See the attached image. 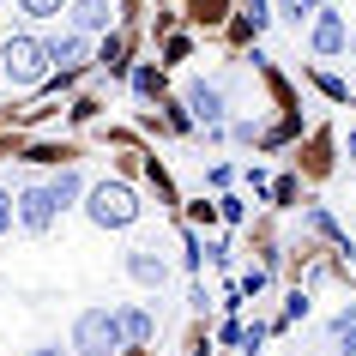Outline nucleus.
Segmentation results:
<instances>
[{
	"instance_id": "nucleus-16",
	"label": "nucleus",
	"mask_w": 356,
	"mask_h": 356,
	"mask_svg": "<svg viewBox=\"0 0 356 356\" xmlns=\"http://www.w3.org/2000/svg\"><path fill=\"white\" fill-rule=\"evenodd\" d=\"M133 91H139V97H157V91H163V73H157V67H133Z\"/></svg>"
},
{
	"instance_id": "nucleus-13",
	"label": "nucleus",
	"mask_w": 356,
	"mask_h": 356,
	"mask_svg": "<svg viewBox=\"0 0 356 356\" xmlns=\"http://www.w3.org/2000/svg\"><path fill=\"white\" fill-rule=\"evenodd\" d=\"M97 67H109V73H127V37H109V42H103Z\"/></svg>"
},
{
	"instance_id": "nucleus-9",
	"label": "nucleus",
	"mask_w": 356,
	"mask_h": 356,
	"mask_svg": "<svg viewBox=\"0 0 356 356\" xmlns=\"http://www.w3.org/2000/svg\"><path fill=\"white\" fill-rule=\"evenodd\" d=\"M127 278H139V284H163L169 278V266L151 254V248H133L127 254Z\"/></svg>"
},
{
	"instance_id": "nucleus-19",
	"label": "nucleus",
	"mask_w": 356,
	"mask_h": 356,
	"mask_svg": "<svg viewBox=\"0 0 356 356\" xmlns=\"http://www.w3.org/2000/svg\"><path fill=\"white\" fill-rule=\"evenodd\" d=\"M24 356H67V350H55V344H37V350H24Z\"/></svg>"
},
{
	"instance_id": "nucleus-15",
	"label": "nucleus",
	"mask_w": 356,
	"mask_h": 356,
	"mask_svg": "<svg viewBox=\"0 0 356 356\" xmlns=\"http://www.w3.org/2000/svg\"><path fill=\"white\" fill-rule=\"evenodd\" d=\"M314 13H320L314 0H278V19L284 24H302V19H314Z\"/></svg>"
},
{
	"instance_id": "nucleus-17",
	"label": "nucleus",
	"mask_w": 356,
	"mask_h": 356,
	"mask_svg": "<svg viewBox=\"0 0 356 356\" xmlns=\"http://www.w3.org/2000/svg\"><path fill=\"white\" fill-rule=\"evenodd\" d=\"M314 85H320L326 97H332V103H350V85H344L338 73H314Z\"/></svg>"
},
{
	"instance_id": "nucleus-20",
	"label": "nucleus",
	"mask_w": 356,
	"mask_h": 356,
	"mask_svg": "<svg viewBox=\"0 0 356 356\" xmlns=\"http://www.w3.org/2000/svg\"><path fill=\"white\" fill-rule=\"evenodd\" d=\"M350 60H356V37H350Z\"/></svg>"
},
{
	"instance_id": "nucleus-12",
	"label": "nucleus",
	"mask_w": 356,
	"mask_h": 356,
	"mask_svg": "<svg viewBox=\"0 0 356 356\" xmlns=\"http://www.w3.org/2000/svg\"><path fill=\"white\" fill-rule=\"evenodd\" d=\"M332 332H338V356H356V308H338Z\"/></svg>"
},
{
	"instance_id": "nucleus-11",
	"label": "nucleus",
	"mask_w": 356,
	"mask_h": 356,
	"mask_svg": "<svg viewBox=\"0 0 356 356\" xmlns=\"http://www.w3.org/2000/svg\"><path fill=\"white\" fill-rule=\"evenodd\" d=\"M49 193H55V206H73L79 193H85V175H79V169H60L55 181H49Z\"/></svg>"
},
{
	"instance_id": "nucleus-14",
	"label": "nucleus",
	"mask_w": 356,
	"mask_h": 356,
	"mask_svg": "<svg viewBox=\"0 0 356 356\" xmlns=\"http://www.w3.org/2000/svg\"><path fill=\"white\" fill-rule=\"evenodd\" d=\"M19 13H24V19H60L67 0H19Z\"/></svg>"
},
{
	"instance_id": "nucleus-6",
	"label": "nucleus",
	"mask_w": 356,
	"mask_h": 356,
	"mask_svg": "<svg viewBox=\"0 0 356 356\" xmlns=\"http://www.w3.org/2000/svg\"><path fill=\"white\" fill-rule=\"evenodd\" d=\"M188 121L218 127V121H224V91H218V85H206V79H193V85H188Z\"/></svg>"
},
{
	"instance_id": "nucleus-7",
	"label": "nucleus",
	"mask_w": 356,
	"mask_h": 356,
	"mask_svg": "<svg viewBox=\"0 0 356 356\" xmlns=\"http://www.w3.org/2000/svg\"><path fill=\"white\" fill-rule=\"evenodd\" d=\"M73 31L79 37H91V31H109V19H115V0H73Z\"/></svg>"
},
{
	"instance_id": "nucleus-3",
	"label": "nucleus",
	"mask_w": 356,
	"mask_h": 356,
	"mask_svg": "<svg viewBox=\"0 0 356 356\" xmlns=\"http://www.w3.org/2000/svg\"><path fill=\"white\" fill-rule=\"evenodd\" d=\"M73 350L79 356H115V350H127L115 308H85V314L73 320Z\"/></svg>"
},
{
	"instance_id": "nucleus-4",
	"label": "nucleus",
	"mask_w": 356,
	"mask_h": 356,
	"mask_svg": "<svg viewBox=\"0 0 356 356\" xmlns=\"http://www.w3.org/2000/svg\"><path fill=\"white\" fill-rule=\"evenodd\" d=\"M314 55L320 60H332V55H344V49H350V24H344V13H332V6H320L314 13Z\"/></svg>"
},
{
	"instance_id": "nucleus-2",
	"label": "nucleus",
	"mask_w": 356,
	"mask_h": 356,
	"mask_svg": "<svg viewBox=\"0 0 356 356\" xmlns=\"http://www.w3.org/2000/svg\"><path fill=\"white\" fill-rule=\"evenodd\" d=\"M85 218H91L97 229H127L133 218H139V193H133L127 181H97V188L85 193Z\"/></svg>"
},
{
	"instance_id": "nucleus-1",
	"label": "nucleus",
	"mask_w": 356,
	"mask_h": 356,
	"mask_svg": "<svg viewBox=\"0 0 356 356\" xmlns=\"http://www.w3.org/2000/svg\"><path fill=\"white\" fill-rule=\"evenodd\" d=\"M49 67H55V60H49V42L42 37H6L0 42V73H6V85H13V91H37L42 79H49Z\"/></svg>"
},
{
	"instance_id": "nucleus-8",
	"label": "nucleus",
	"mask_w": 356,
	"mask_h": 356,
	"mask_svg": "<svg viewBox=\"0 0 356 356\" xmlns=\"http://www.w3.org/2000/svg\"><path fill=\"white\" fill-rule=\"evenodd\" d=\"M85 55H91V49H85V37H79V31H67V37L49 42V60H55L60 73H79V67H85Z\"/></svg>"
},
{
	"instance_id": "nucleus-21",
	"label": "nucleus",
	"mask_w": 356,
	"mask_h": 356,
	"mask_svg": "<svg viewBox=\"0 0 356 356\" xmlns=\"http://www.w3.org/2000/svg\"><path fill=\"white\" fill-rule=\"evenodd\" d=\"M314 6H326V0H314Z\"/></svg>"
},
{
	"instance_id": "nucleus-18",
	"label": "nucleus",
	"mask_w": 356,
	"mask_h": 356,
	"mask_svg": "<svg viewBox=\"0 0 356 356\" xmlns=\"http://www.w3.org/2000/svg\"><path fill=\"white\" fill-rule=\"evenodd\" d=\"M13 218H19V206L6 200V188H0V229H13Z\"/></svg>"
},
{
	"instance_id": "nucleus-10",
	"label": "nucleus",
	"mask_w": 356,
	"mask_h": 356,
	"mask_svg": "<svg viewBox=\"0 0 356 356\" xmlns=\"http://www.w3.org/2000/svg\"><path fill=\"white\" fill-rule=\"evenodd\" d=\"M115 320H121V338H127V344H145V338L157 332V320H151L145 308H115Z\"/></svg>"
},
{
	"instance_id": "nucleus-5",
	"label": "nucleus",
	"mask_w": 356,
	"mask_h": 356,
	"mask_svg": "<svg viewBox=\"0 0 356 356\" xmlns=\"http://www.w3.org/2000/svg\"><path fill=\"white\" fill-rule=\"evenodd\" d=\"M55 193H49V188H24L19 193V224L24 229H31V236H42V229H49V224H55Z\"/></svg>"
}]
</instances>
